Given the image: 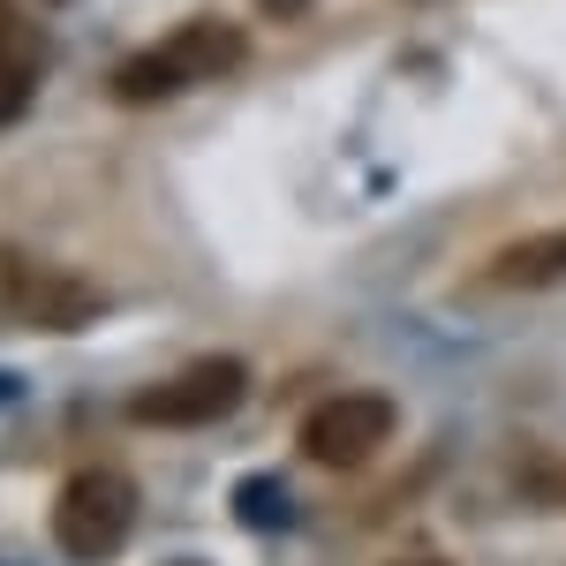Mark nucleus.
Returning a JSON list of instances; mask_svg holds the SVG:
<instances>
[{
  "label": "nucleus",
  "instance_id": "1",
  "mask_svg": "<svg viewBox=\"0 0 566 566\" xmlns=\"http://www.w3.org/2000/svg\"><path fill=\"white\" fill-rule=\"evenodd\" d=\"M242 61V31L234 23H181L167 39H151L144 53H129L122 69H114V98L122 106H159V98H181V91L212 84Z\"/></svg>",
  "mask_w": 566,
  "mask_h": 566
},
{
  "label": "nucleus",
  "instance_id": "4",
  "mask_svg": "<svg viewBox=\"0 0 566 566\" xmlns=\"http://www.w3.org/2000/svg\"><path fill=\"white\" fill-rule=\"evenodd\" d=\"M392 438V400L386 392H333V400H317L303 416V431H295V453H303L310 469H333V476H348L363 461H378Z\"/></svg>",
  "mask_w": 566,
  "mask_h": 566
},
{
  "label": "nucleus",
  "instance_id": "3",
  "mask_svg": "<svg viewBox=\"0 0 566 566\" xmlns=\"http://www.w3.org/2000/svg\"><path fill=\"white\" fill-rule=\"evenodd\" d=\"M242 392H250L242 355H197V363H181L175 378L136 392L129 423H144V431H205V423H219V416L242 408Z\"/></svg>",
  "mask_w": 566,
  "mask_h": 566
},
{
  "label": "nucleus",
  "instance_id": "2",
  "mask_svg": "<svg viewBox=\"0 0 566 566\" xmlns=\"http://www.w3.org/2000/svg\"><path fill=\"white\" fill-rule=\"evenodd\" d=\"M136 528V483L122 469H76L53 499V544L76 566H106Z\"/></svg>",
  "mask_w": 566,
  "mask_h": 566
},
{
  "label": "nucleus",
  "instance_id": "7",
  "mask_svg": "<svg viewBox=\"0 0 566 566\" xmlns=\"http://www.w3.org/2000/svg\"><path fill=\"white\" fill-rule=\"evenodd\" d=\"M408 566H446V559H408Z\"/></svg>",
  "mask_w": 566,
  "mask_h": 566
},
{
  "label": "nucleus",
  "instance_id": "5",
  "mask_svg": "<svg viewBox=\"0 0 566 566\" xmlns=\"http://www.w3.org/2000/svg\"><path fill=\"white\" fill-rule=\"evenodd\" d=\"M483 287H506V295H552V287H566V227L506 242L499 258L483 264Z\"/></svg>",
  "mask_w": 566,
  "mask_h": 566
},
{
  "label": "nucleus",
  "instance_id": "6",
  "mask_svg": "<svg viewBox=\"0 0 566 566\" xmlns=\"http://www.w3.org/2000/svg\"><path fill=\"white\" fill-rule=\"evenodd\" d=\"M31 98H39V45L23 31H0V122H23Z\"/></svg>",
  "mask_w": 566,
  "mask_h": 566
}]
</instances>
